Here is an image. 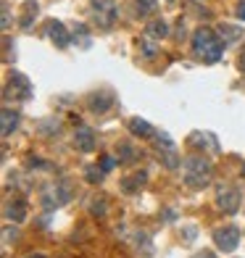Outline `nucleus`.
I'll list each match as a JSON object with an SVG mask.
<instances>
[{"label":"nucleus","mask_w":245,"mask_h":258,"mask_svg":"<svg viewBox=\"0 0 245 258\" xmlns=\"http://www.w3.org/2000/svg\"><path fill=\"white\" fill-rule=\"evenodd\" d=\"M221 50H224V40H219V34L208 27L195 29L193 34V53L198 61L203 63H219L221 61Z\"/></svg>","instance_id":"1"},{"label":"nucleus","mask_w":245,"mask_h":258,"mask_svg":"<svg viewBox=\"0 0 245 258\" xmlns=\"http://www.w3.org/2000/svg\"><path fill=\"white\" fill-rule=\"evenodd\" d=\"M211 177H214V169H211V163H208L203 156L182 158V179H185L188 187L201 190V187H206L208 182H211Z\"/></svg>","instance_id":"2"},{"label":"nucleus","mask_w":245,"mask_h":258,"mask_svg":"<svg viewBox=\"0 0 245 258\" xmlns=\"http://www.w3.org/2000/svg\"><path fill=\"white\" fill-rule=\"evenodd\" d=\"M72 195H74V190H72V184H69V182L48 184L42 190V206L48 211H55V208H61V206H66L69 201H72Z\"/></svg>","instance_id":"3"},{"label":"nucleus","mask_w":245,"mask_h":258,"mask_svg":"<svg viewBox=\"0 0 245 258\" xmlns=\"http://www.w3.org/2000/svg\"><path fill=\"white\" fill-rule=\"evenodd\" d=\"M90 14H92V19H95L98 29H111L113 21H116V3L113 0H92Z\"/></svg>","instance_id":"4"},{"label":"nucleus","mask_w":245,"mask_h":258,"mask_svg":"<svg viewBox=\"0 0 245 258\" xmlns=\"http://www.w3.org/2000/svg\"><path fill=\"white\" fill-rule=\"evenodd\" d=\"M214 242H216V248L219 250H224V253H232L237 248V242H240V229L237 227H219L214 229Z\"/></svg>","instance_id":"5"},{"label":"nucleus","mask_w":245,"mask_h":258,"mask_svg":"<svg viewBox=\"0 0 245 258\" xmlns=\"http://www.w3.org/2000/svg\"><path fill=\"white\" fill-rule=\"evenodd\" d=\"M3 95H6V98L14 95V100H16V98L27 100V98H32V85L27 82V77H24V74H11V77H8V82H6Z\"/></svg>","instance_id":"6"},{"label":"nucleus","mask_w":245,"mask_h":258,"mask_svg":"<svg viewBox=\"0 0 245 258\" xmlns=\"http://www.w3.org/2000/svg\"><path fill=\"white\" fill-rule=\"evenodd\" d=\"M216 206H219V211H224V214H237V208H240L237 190H232V187H219L216 190Z\"/></svg>","instance_id":"7"},{"label":"nucleus","mask_w":245,"mask_h":258,"mask_svg":"<svg viewBox=\"0 0 245 258\" xmlns=\"http://www.w3.org/2000/svg\"><path fill=\"white\" fill-rule=\"evenodd\" d=\"M188 143L198 150H206V153H219V140L211 132H190Z\"/></svg>","instance_id":"8"},{"label":"nucleus","mask_w":245,"mask_h":258,"mask_svg":"<svg viewBox=\"0 0 245 258\" xmlns=\"http://www.w3.org/2000/svg\"><path fill=\"white\" fill-rule=\"evenodd\" d=\"M45 32H48V37H50V42L55 45V48H69V42H72V34L66 32V27L61 24V21H48Z\"/></svg>","instance_id":"9"},{"label":"nucleus","mask_w":245,"mask_h":258,"mask_svg":"<svg viewBox=\"0 0 245 258\" xmlns=\"http://www.w3.org/2000/svg\"><path fill=\"white\" fill-rule=\"evenodd\" d=\"M74 145L82 150V153H90V150H95L98 145V140H95V132H92L90 126H77V132H74Z\"/></svg>","instance_id":"10"},{"label":"nucleus","mask_w":245,"mask_h":258,"mask_svg":"<svg viewBox=\"0 0 245 258\" xmlns=\"http://www.w3.org/2000/svg\"><path fill=\"white\" fill-rule=\"evenodd\" d=\"M111 105H113V92L111 90H100L90 98V111H95V113H106Z\"/></svg>","instance_id":"11"},{"label":"nucleus","mask_w":245,"mask_h":258,"mask_svg":"<svg viewBox=\"0 0 245 258\" xmlns=\"http://www.w3.org/2000/svg\"><path fill=\"white\" fill-rule=\"evenodd\" d=\"M6 219L14 221V224H21V221L27 219V203L16 198V201H8L6 203Z\"/></svg>","instance_id":"12"},{"label":"nucleus","mask_w":245,"mask_h":258,"mask_svg":"<svg viewBox=\"0 0 245 258\" xmlns=\"http://www.w3.org/2000/svg\"><path fill=\"white\" fill-rule=\"evenodd\" d=\"M145 182H148V174L145 171H135V174H130V177L121 179V187H124V192H137Z\"/></svg>","instance_id":"13"},{"label":"nucleus","mask_w":245,"mask_h":258,"mask_svg":"<svg viewBox=\"0 0 245 258\" xmlns=\"http://www.w3.org/2000/svg\"><path fill=\"white\" fill-rule=\"evenodd\" d=\"M145 34H148V37H153V40H163L169 34V24L163 19H153V21H148Z\"/></svg>","instance_id":"14"},{"label":"nucleus","mask_w":245,"mask_h":258,"mask_svg":"<svg viewBox=\"0 0 245 258\" xmlns=\"http://www.w3.org/2000/svg\"><path fill=\"white\" fill-rule=\"evenodd\" d=\"M130 132L137 135V137H156V129L150 126L145 119H140V116H135V119L130 121Z\"/></svg>","instance_id":"15"},{"label":"nucleus","mask_w":245,"mask_h":258,"mask_svg":"<svg viewBox=\"0 0 245 258\" xmlns=\"http://www.w3.org/2000/svg\"><path fill=\"white\" fill-rule=\"evenodd\" d=\"M90 214L98 216V219H106V214H108V201H106V198H103V195L92 198V201H90Z\"/></svg>","instance_id":"16"},{"label":"nucleus","mask_w":245,"mask_h":258,"mask_svg":"<svg viewBox=\"0 0 245 258\" xmlns=\"http://www.w3.org/2000/svg\"><path fill=\"white\" fill-rule=\"evenodd\" d=\"M16 126H19V113H14L11 108H3V137H8Z\"/></svg>","instance_id":"17"},{"label":"nucleus","mask_w":245,"mask_h":258,"mask_svg":"<svg viewBox=\"0 0 245 258\" xmlns=\"http://www.w3.org/2000/svg\"><path fill=\"white\" fill-rule=\"evenodd\" d=\"M219 34H221V37H224L229 45L237 42V40H242V29H240V27H229V24H221V27H219Z\"/></svg>","instance_id":"18"},{"label":"nucleus","mask_w":245,"mask_h":258,"mask_svg":"<svg viewBox=\"0 0 245 258\" xmlns=\"http://www.w3.org/2000/svg\"><path fill=\"white\" fill-rule=\"evenodd\" d=\"M37 3H34V0H27V3H24V19H21V27H24V29H29L32 27V19L34 16H37Z\"/></svg>","instance_id":"19"},{"label":"nucleus","mask_w":245,"mask_h":258,"mask_svg":"<svg viewBox=\"0 0 245 258\" xmlns=\"http://www.w3.org/2000/svg\"><path fill=\"white\" fill-rule=\"evenodd\" d=\"M103 174H106V171L98 169V166H87V169H85V177H87L90 184H98V182L103 179Z\"/></svg>","instance_id":"20"},{"label":"nucleus","mask_w":245,"mask_h":258,"mask_svg":"<svg viewBox=\"0 0 245 258\" xmlns=\"http://www.w3.org/2000/svg\"><path fill=\"white\" fill-rule=\"evenodd\" d=\"M135 6H137V11H140V14H153V11H156V0H135Z\"/></svg>","instance_id":"21"},{"label":"nucleus","mask_w":245,"mask_h":258,"mask_svg":"<svg viewBox=\"0 0 245 258\" xmlns=\"http://www.w3.org/2000/svg\"><path fill=\"white\" fill-rule=\"evenodd\" d=\"M140 50H143V55H156L153 37H148V34H145V40H140Z\"/></svg>","instance_id":"22"},{"label":"nucleus","mask_w":245,"mask_h":258,"mask_svg":"<svg viewBox=\"0 0 245 258\" xmlns=\"http://www.w3.org/2000/svg\"><path fill=\"white\" fill-rule=\"evenodd\" d=\"M113 166H116V158H113V156H103V158H100V169H103V171H111Z\"/></svg>","instance_id":"23"},{"label":"nucleus","mask_w":245,"mask_h":258,"mask_svg":"<svg viewBox=\"0 0 245 258\" xmlns=\"http://www.w3.org/2000/svg\"><path fill=\"white\" fill-rule=\"evenodd\" d=\"M132 158V148L127 145V143H121V150H119V161H130Z\"/></svg>","instance_id":"24"},{"label":"nucleus","mask_w":245,"mask_h":258,"mask_svg":"<svg viewBox=\"0 0 245 258\" xmlns=\"http://www.w3.org/2000/svg\"><path fill=\"white\" fill-rule=\"evenodd\" d=\"M29 163H32V169H50V163H45L40 158H29Z\"/></svg>","instance_id":"25"},{"label":"nucleus","mask_w":245,"mask_h":258,"mask_svg":"<svg viewBox=\"0 0 245 258\" xmlns=\"http://www.w3.org/2000/svg\"><path fill=\"white\" fill-rule=\"evenodd\" d=\"M235 14H237V19H242V21H245V0H240V3H237Z\"/></svg>","instance_id":"26"},{"label":"nucleus","mask_w":245,"mask_h":258,"mask_svg":"<svg viewBox=\"0 0 245 258\" xmlns=\"http://www.w3.org/2000/svg\"><path fill=\"white\" fill-rule=\"evenodd\" d=\"M11 24V14H8V6H3V29Z\"/></svg>","instance_id":"27"},{"label":"nucleus","mask_w":245,"mask_h":258,"mask_svg":"<svg viewBox=\"0 0 245 258\" xmlns=\"http://www.w3.org/2000/svg\"><path fill=\"white\" fill-rule=\"evenodd\" d=\"M237 63H240V69H242V72H245V45H242V48H240V55H237Z\"/></svg>","instance_id":"28"},{"label":"nucleus","mask_w":245,"mask_h":258,"mask_svg":"<svg viewBox=\"0 0 245 258\" xmlns=\"http://www.w3.org/2000/svg\"><path fill=\"white\" fill-rule=\"evenodd\" d=\"M193 258H216V255H214L211 250H201V253H195Z\"/></svg>","instance_id":"29"},{"label":"nucleus","mask_w":245,"mask_h":258,"mask_svg":"<svg viewBox=\"0 0 245 258\" xmlns=\"http://www.w3.org/2000/svg\"><path fill=\"white\" fill-rule=\"evenodd\" d=\"M27 258H45V255H40V253H34V255H27Z\"/></svg>","instance_id":"30"}]
</instances>
